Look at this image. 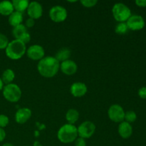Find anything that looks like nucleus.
<instances>
[{
	"instance_id": "1",
	"label": "nucleus",
	"mask_w": 146,
	"mask_h": 146,
	"mask_svg": "<svg viewBox=\"0 0 146 146\" xmlns=\"http://www.w3.org/2000/svg\"><path fill=\"white\" fill-rule=\"evenodd\" d=\"M60 69V62L54 56H46L38 61L37 70L45 78L55 76Z\"/></svg>"
},
{
	"instance_id": "2",
	"label": "nucleus",
	"mask_w": 146,
	"mask_h": 146,
	"mask_svg": "<svg viewBox=\"0 0 146 146\" xmlns=\"http://www.w3.org/2000/svg\"><path fill=\"white\" fill-rule=\"evenodd\" d=\"M27 52V46L24 43L18 39H14L9 43L5 48L7 56L11 60L20 59Z\"/></svg>"
},
{
	"instance_id": "3",
	"label": "nucleus",
	"mask_w": 146,
	"mask_h": 146,
	"mask_svg": "<svg viewBox=\"0 0 146 146\" xmlns=\"http://www.w3.org/2000/svg\"><path fill=\"white\" fill-rule=\"evenodd\" d=\"M77 128L72 124L66 123L59 128L57 133L58 139L63 143H71L78 137Z\"/></svg>"
},
{
	"instance_id": "4",
	"label": "nucleus",
	"mask_w": 146,
	"mask_h": 146,
	"mask_svg": "<svg viewBox=\"0 0 146 146\" xmlns=\"http://www.w3.org/2000/svg\"><path fill=\"white\" fill-rule=\"evenodd\" d=\"M3 96L7 101L11 103H17L21 97V90L17 84H11L4 86L2 90Z\"/></svg>"
},
{
	"instance_id": "5",
	"label": "nucleus",
	"mask_w": 146,
	"mask_h": 146,
	"mask_svg": "<svg viewBox=\"0 0 146 146\" xmlns=\"http://www.w3.org/2000/svg\"><path fill=\"white\" fill-rule=\"evenodd\" d=\"M112 14L114 19L118 22H125L132 14L129 7L121 2L114 4L112 8Z\"/></svg>"
},
{
	"instance_id": "6",
	"label": "nucleus",
	"mask_w": 146,
	"mask_h": 146,
	"mask_svg": "<svg viewBox=\"0 0 146 146\" xmlns=\"http://www.w3.org/2000/svg\"><path fill=\"white\" fill-rule=\"evenodd\" d=\"M68 16L67 10L64 7L56 5L51 7L49 10V17L53 21L60 23L65 21Z\"/></svg>"
},
{
	"instance_id": "7",
	"label": "nucleus",
	"mask_w": 146,
	"mask_h": 146,
	"mask_svg": "<svg viewBox=\"0 0 146 146\" xmlns=\"http://www.w3.org/2000/svg\"><path fill=\"white\" fill-rule=\"evenodd\" d=\"M125 111L123 107L118 104H113L108 108V115L111 121L115 123H121L124 121Z\"/></svg>"
},
{
	"instance_id": "8",
	"label": "nucleus",
	"mask_w": 146,
	"mask_h": 146,
	"mask_svg": "<svg viewBox=\"0 0 146 146\" xmlns=\"http://www.w3.org/2000/svg\"><path fill=\"white\" fill-rule=\"evenodd\" d=\"M77 131L80 138L86 139L94 135L96 131V125L91 121H84L77 128Z\"/></svg>"
},
{
	"instance_id": "9",
	"label": "nucleus",
	"mask_w": 146,
	"mask_h": 146,
	"mask_svg": "<svg viewBox=\"0 0 146 146\" xmlns=\"http://www.w3.org/2000/svg\"><path fill=\"white\" fill-rule=\"evenodd\" d=\"M126 24L128 27V29L132 30V31H139L144 28L145 23L142 16L134 14V15H131L130 18L127 20Z\"/></svg>"
},
{
	"instance_id": "10",
	"label": "nucleus",
	"mask_w": 146,
	"mask_h": 146,
	"mask_svg": "<svg viewBox=\"0 0 146 146\" xmlns=\"http://www.w3.org/2000/svg\"><path fill=\"white\" fill-rule=\"evenodd\" d=\"M27 56L34 61H40L45 55L44 48L38 44H34L30 46L27 50Z\"/></svg>"
},
{
	"instance_id": "11",
	"label": "nucleus",
	"mask_w": 146,
	"mask_h": 146,
	"mask_svg": "<svg viewBox=\"0 0 146 146\" xmlns=\"http://www.w3.org/2000/svg\"><path fill=\"white\" fill-rule=\"evenodd\" d=\"M27 10L29 18L33 19L34 20L39 19L43 14L42 5L38 1H34L29 2Z\"/></svg>"
},
{
	"instance_id": "12",
	"label": "nucleus",
	"mask_w": 146,
	"mask_h": 146,
	"mask_svg": "<svg viewBox=\"0 0 146 146\" xmlns=\"http://www.w3.org/2000/svg\"><path fill=\"white\" fill-rule=\"evenodd\" d=\"M60 69L65 75L72 76L76 73L78 66L75 61L68 59L60 64Z\"/></svg>"
},
{
	"instance_id": "13",
	"label": "nucleus",
	"mask_w": 146,
	"mask_h": 146,
	"mask_svg": "<svg viewBox=\"0 0 146 146\" xmlns=\"http://www.w3.org/2000/svg\"><path fill=\"white\" fill-rule=\"evenodd\" d=\"M32 115L31 109L29 108H21L17 110L15 114V121L17 123L24 124L30 119Z\"/></svg>"
},
{
	"instance_id": "14",
	"label": "nucleus",
	"mask_w": 146,
	"mask_h": 146,
	"mask_svg": "<svg viewBox=\"0 0 146 146\" xmlns=\"http://www.w3.org/2000/svg\"><path fill=\"white\" fill-rule=\"evenodd\" d=\"M86 85L82 82H75L71 86L70 91L74 97H82L87 93Z\"/></svg>"
},
{
	"instance_id": "15",
	"label": "nucleus",
	"mask_w": 146,
	"mask_h": 146,
	"mask_svg": "<svg viewBox=\"0 0 146 146\" xmlns=\"http://www.w3.org/2000/svg\"><path fill=\"white\" fill-rule=\"evenodd\" d=\"M118 133L120 136L124 139L129 138L133 133V128L131 126V123L126 122V121H123L120 123L118 125Z\"/></svg>"
},
{
	"instance_id": "16",
	"label": "nucleus",
	"mask_w": 146,
	"mask_h": 146,
	"mask_svg": "<svg viewBox=\"0 0 146 146\" xmlns=\"http://www.w3.org/2000/svg\"><path fill=\"white\" fill-rule=\"evenodd\" d=\"M14 11V6L11 1L7 0L0 1V14L3 16H9Z\"/></svg>"
},
{
	"instance_id": "17",
	"label": "nucleus",
	"mask_w": 146,
	"mask_h": 146,
	"mask_svg": "<svg viewBox=\"0 0 146 146\" xmlns=\"http://www.w3.org/2000/svg\"><path fill=\"white\" fill-rule=\"evenodd\" d=\"M9 24L13 27V28L17 26L20 25L22 24L23 21V14L22 13L19 12V11H14L9 16L8 19Z\"/></svg>"
},
{
	"instance_id": "18",
	"label": "nucleus",
	"mask_w": 146,
	"mask_h": 146,
	"mask_svg": "<svg viewBox=\"0 0 146 146\" xmlns=\"http://www.w3.org/2000/svg\"><path fill=\"white\" fill-rule=\"evenodd\" d=\"M71 55V50L68 48H61L57 51V53L56 54L55 57L57 60H58L59 62H63V61H65L66 60L69 59L70 56Z\"/></svg>"
},
{
	"instance_id": "19",
	"label": "nucleus",
	"mask_w": 146,
	"mask_h": 146,
	"mask_svg": "<svg viewBox=\"0 0 146 146\" xmlns=\"http://www.w3.org/2000/svg\"><path fill=\"white\" fill-rule=\"evenodd\" d=\"M28 32L29 31H27V28L25 27V25L23 24L14 27L12 29L13 36L14 37L15 39L18 40L21 39V38Z\"/></svg>"
},
{
	"instance_id": "20",
	"label": "nucleus",
	"mask_w": 146,
	"mask_h": 146,
	"mask_svg": "<svg viewBox=\"0 0 146 146\" xmlns=\"http://www.w3.org/2000/svg\"><path fill=\"white\" fill-rule=\"evenodd\" d=\"M11 2L14 6V11L21 13L26 11L29 4V1L28 0H14Z\"/></svg>"
},
{
	"instance_id": "21",
	"label": "nucleus",
	"mask_w": 146,
	"mask_h": 146,
	"mask_svg": "<svg viewBox=\"0 0 146 146\" xmlns=\"http://www.w3.org/2000/svg\"><path fill=\"white\" fill-rule=\"evenodd\" d=\"M78 118H79V112L74 108H71L66 113V119L69 124L74 125L78 121Z\"/></svg>"
},
{
	"instance_id": "22",
	"label": "nucleus",
	"mask_w": 146,
	"mask_h": 146,
	"mask_svg": "<svg viewBox=\"0 0 146 146\" xmlns=\"http://www.w3.org/2000/svg\"><path fill=\"white\" fill-rule=\"evenodd\" d=\"M1 78V80H2L3 83L5 84L6 85L11 84L12 81L14 80V78H15V74H14V71H13L12 69H11V68H7V69L4 70V71L3 72Z\"/></svg>"
},
{
	"instance_id": "23",
	"label": "nucleus",
	"mask_w": 146,
	"mask_h": 146,
	"mask_svg": "<svg viewBox=\"0 0 146 146\" xmlns=\"http://www.w3.org/2000/svg\"><path fill=\"white\" fill-rule=\"evenodd\" d=\"M128 30V26H127L126 22H119L118 24H117L116 26H115V33L118 34H120V35L125 34V33H127Z\"/></svg>"
},
{
	"instance_id": "24",
	"label": "nucleus",
	"mask_w": 146,
	"mask_h": 146,
	"mask_svg": "<svg viewBox=\"0 0 146 146\" xmlns=\"http://www.w3.org/2000/svg\"><path fill=\"white\" fill-rule=\"evenodd\" d=\"M136 119L137 115L135 113V112H134V111H128L125 113V118H124V120H125L126 122L131 123L135 122Z\"/></svg>"
},
{
	"instance_id": "25",
	"label": "nucleus",
	"mask_w": 146,
	"mask_h": 146,
	"mask_svg": "<svg viewBox=\"0 0 146 146\" xmlns=\"http://www.w3.org/2000/svg\"><path fill=\"white\" fill-rule=\"evenodd\" d=\"M9 43V41L7 36L0 33V49H5L8 46Z\"/></svg>"
},
{
	"instance_id": "26",
	"label": "nucleus",
	"mask_w": 146,
	"mask_h": 146,
	"mask_svg": "<svg viewBox=\"0 0 146 146\" xmlns=\"http://www.w3.org/2000/svg\"><path fill=\"white\" fill-rule=\"evenodd\" d=\"M81 3L84 7L91 8V7H94V6L96 5L98 1L97 0H81Z\"/></svg>"
},
{
	"instance_id": "27",
	"label": "nucleus",
	"mask_w": 146,
	"mask_h": 146,
	"mask_svg": "<svg viewBox=\"0 0 146 146\" xmlns=\"http://www.w3.org/2000/svg\"><path fill=\"white\" fill-rule=\"evenodd\" d=\"M9 123V119L8 117L4 114H0V128H5L8 125Z\"/></svg>"
},
{
	"instance_id": "28",
	"label": "nucleus",
	"mask_w": 146,
	"mask_h": 146,
	"mask_svg": "<svg viewBox=\"0 0 146 146\" xmlns=\"http://www.w3.org/2000/svg\"><path fill=\"white\" fill-rule=\"evenodd\" d=\"M86 143L85 139L82 138H77L75 141V146H86Z\"/></svg>"
},
{
	"instance_id": "29",
	"label": "nucleus",
	"mask_w": 146,
	"mask_h": 146,
	"mask_svg": "<svg viewBox=\"0 0 146 146\" xmlns=\"http://www.w3.org/2000/svg\"><path fill=\"white\" fill-rule=\"evenodd\" d=\"M34 24H35V20L31 18H28L26 20V23L24 25L27 28H31L34 27Z\"/></svg>"
},
{
	"instance_id": "30",
	"label": "nucleus",
	"mask_w": 146,
	"mask_h": 146,
	"mask_svg": "<svg viewBox=\"0 0 146 146\" xmlns=\"http://www.w3.org/2000/svg\"><path fill=\"white\" fill-rule=\"evenodd\" d=\"M138 96L143 99H146V87H142L138 90Z\"/></svg>"
},
{
	"instance_id": "31",
	"label": "nucleus",
	"mask_w": 146,
	"mask_h": 146,
	"mask_svg": "<svg viewBox=\"0 0 146 146\" xmlns=\"http://www.w3.org/2000/svg\"><path fill=\"white\" fill-rule=\"evenodd\" d=\"M30 40H31V35H30L29 33L28 32L27 33V34H26L25 35L21 38V39H20V41H21L23 43H24V44H27V43L29 42Z\"/></svg>"
},
{
	"instance_id": "32",
	"label": "nucleus",
	"mask_w": 146,
	"mask_h": 146,
	"mask_svg": "<svg viewBox=\"0 0 146 146\" xmlns=\"http://www.w3.org/2000/svg\"><path fill=\"white\" fill-rule=\"evenodd\" d=\"M135 4L140 7H146V0H136Z\"/></svg>"
},
{
	"instance_id": "33",
	"label": "nucleus",
	"mask_w": 146,
	"mask_h": 146,
	"mask_svg": "<svg viewBox=\"0 0 146 146\" xmlns=\"http://www.w3.org/2000/svg\"><path fill=\"white\" fill-rule=\"evenodd\" d=\"M6 138V132L4 128H0V142H2Z\"/></svg>"
},
{
	"instance_id": "34",
	"label": "nucleus",
	"mask_w": 146,
	"mask_h": 146,
	"mask_svg": "<svg viewBox=\"0 0 146 146\" xmlns=\"http://www.w3.org/2000/svg\"><path fill=\"white\" fill-rule=\"evenodd\" d=\"M4 83H3V81H2V80H1V78H0V91H2L3 90V88H4Z\"/></svg>"
},
{
	"instance_id": "35",
	"label": "nucleus",
	"mask_w": 146,
	"mask_h": 146,
	"mask_svg": "<svg viewBox=\"0 0 146 146\" xmlns=\"http://www.w3.org/2000/svg\"><path fill=\"white\" fill-rule=\"evenodd\" d=\"M34 146H42V145H41V144L40 143L38 142V141H36L34 143Z\"/></svg>"
},
{
	"instance_id": "36",
	"label": "nucleus",
	"mask_w": 146,
	"mask_h": 146,
	"mask_svg": "<svg viewBox=\"0 0 146 146\" xmlns=\"http://www.w3.org/2000/svg\"><path fill=\"white\" fill-rule=\"evenodd\" d=\"M2 146H14L13 144L9 143H4Z\"/></svg>"
}]
</instances>
